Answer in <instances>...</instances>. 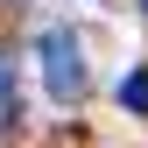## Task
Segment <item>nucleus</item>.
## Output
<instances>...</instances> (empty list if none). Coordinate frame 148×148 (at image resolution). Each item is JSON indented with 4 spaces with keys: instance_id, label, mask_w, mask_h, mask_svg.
Returning a JSON list of instances; mask_svg holds the SVG:
<instances>
[{
    "instance_id": "1",
    "label": "nucleus",
    "mask_w": 148,
    "mask_h": 148,
    "mask_svg": "<svg viewBox=\"0 0 148 148\" xmlns=\"http://www.w3.org/2000/svg\"><path fill=\"white\" fill-rule=\"evenodd\" d=\"M35 64H42V92L49 99H85V57H78V35L71 28H42V42H35Z\"/></svg>"
},
{
    "instance_id": "2",
    "label": "nucleus",
    "mask_w": 148,
    "mask_h": 148,
    "mask_svg": "<svg viewBox=\"0 0 148 148\" xmlns=\"http://www.w3.org/2000/svg\"><path fill=\"white\" fill-rule=\"evenodd\" d=\"M120 99H127V113H148V71H134V78L120 85Z\"/></svg>"
},
{
    "instance_id": "4",
    "label": "nucleus",
    "mask_w": 148,
    "mask_h": 148,
    "mask_svg": "<svg viewBox=\"0 0 148 148\" xmlns=\"http://www.w3.org/2000/svg\"><path fill=\"white\" fill-rule=\"evenodd\" d=\"M141 7H148V0H141Z\"/></svg>"
},
{
    "instance_id": "3",
    "label": "nucleus",
    "mask_w": 148,
    "mask_h": 148,
    "mask_svg": "<svg viewBox=\"0 0 148 148\" xmlns=\"http://www.w3.org/2000/svg\"><path fill=\"white\" fill-rule=\"evenodd\" d=\"M0 113H14V92H7V64H0Z\"/></svg>"
}]
</instances>
